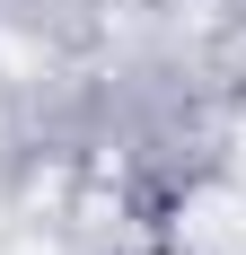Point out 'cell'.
I'll return each mask as SVG.
<instances>
[{"label":"cell","instance_id":"obj_1","mask_svg":"<svg viewBox=\"0 0 246 255\" xmlns=\"http://www.w3.org/2000/svg\"><path fill=\"white\" fill-rule=\"evenodd\" d=\"M158 255H185V247H158Z\"/></svg>","mask_w":246,"mask_h":255}]
</instances>
